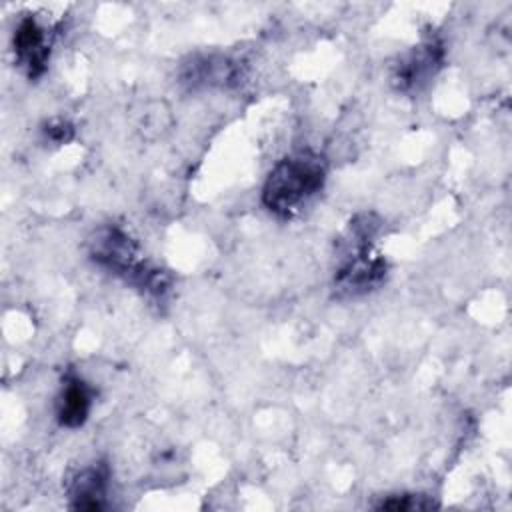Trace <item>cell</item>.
<instances>
[{"label":"cell","instance_id":"30bf717a","mask_svg":"<svg viewBox=\"0 0 512 512\" xmlns=\"http://www.w3.org/2000/svg\"><path fill=\"white\" fill-rule=\"evenodd\" d=\"M44 134H46L48 140H52L56 144H64L72 138L74 128L66 120H52L44 126Z\"/></svg>","mask_w":512,"mask_h":512},{"label":"cell","instance_id":"7a4b0ae2","mask_svg":"<svg viewBox=\"0 0 512 512\" xmlns=\"http://www.w3.org/2000/svg\"><path fill=\"white\" fill-rule=\"evenodd\" d=\"M326 172L324 156L310 150L290 154L270 170L262 188V204L272 214L290 218L322 190Z\"/></svg>","mask_w":512,"mask_h":512},{"label":"cell","instance_id":"9c48e42d","mask_svg":"<svg viewBox=\"0 0 512 512\" xmlns=\"http://www.w3.org/2000/svg\"><path fill=\"white\" fill-rule=\"evenodd\" d=\"M438 504L430 496L422 494H396L382 500L376 508L378 510H392V512H412V510H428L436 508Z\"/></svg>","mask_w":512,"mask_h":512},{"label":"cell","instance_id":"6da1fadb","mask_svg":"<svg viewBox=\"0 0 512 512\" xmlns=\"http://www.w3.org/2000/svg\"><path fill=\"white\" fill-rule=\"evenodd\" d=\"M90 258L114 276L124 278L152 298H164L172 278L166 270L150 264L138 244L116 226H102L88 238Z\"/></svg>","mask_w":512,"mask_h":512},{"label":"cell","instance_id":"3957f363","mask_svg":"<svg viewBox=\"0 0 512 512\" xmlns=\"http://www.w3.org/2000/svg\"><path fill=\"white\" fill-rule=\"evenodd\" d=\"M378 226L374 214H358L350 222L344 256L334 276V290L340 298L364 296L384 282L388 264L384 256L372 248Z\"/></svg>","mask_w":512,"mask_h":512},{"label":"cell","instance_id":"5b68a950","mask_svg":"<svg viewBox=\"0 0 512 512\" xmlns=\"http://www.w3.org/2000/svg\"><path fill=\"white\" fill-rule=\"evenodd\" d=\"M12 46L16 60L28 78H38L44 74L52 42L48 30L34 16H24L18 22L12 36Z\"/></svg>","mask_w":512,"mask_h":512},{"label":"cell","instance_id":"277c9868","mask_svg":"<svg viewBox=\"0 0 512 512\" xmlns=\"http://www.w3.org/2000/svg\"><path fill=\"white\" fill-rule=\"evenodd\" d=\"M444 48L436 38H426L410 48L392 68V84L400 92H418L440 70Z\"/></svg>","mask_w":512,"mask_h":512},{"label":"cell","instance_id":"52a82bcc","mask_svg":"<svg viewBox=\"0 0 512 512\" xmlns=\"http://www.w3.org/2000/svg\"><path fill=\"white\" fill-rule=\"evenodd\" d=\"M180 80L190 88L228 86L238 82V66L226 56H198L182 66Z\"/></svg>","mask_w":512,"mask_h":512},{"label":"cell","instance_id":"ba28073f","mask_svg":"<svg viewBox=\"0 0 512 512\" xmlns=\"http://www.w3.org/2000/svg\"><path fill=\"white\" fill-rule=\"evenodd\" d=\"M92 408V390L78 376H66L56 396V418L66 428H78L86 422Z\"/></svg>","mask_w":512,"mask_h":512},{"label":"cell","instance_id":"8992f818","mask_svg":"<svg viewBox=\"0 0 512 512\" xmlns=\"http://www.w3.org/2000/svg\"><path fill=\"white\" fill-rule=\"evenodd\" d=\"M108 466L106 464H90L78 470L68 482V496L72 510H104L106 508V492H108Z\"/></svg>","mask_w":512,"mask_h":512}]
</instances>
